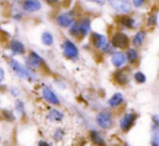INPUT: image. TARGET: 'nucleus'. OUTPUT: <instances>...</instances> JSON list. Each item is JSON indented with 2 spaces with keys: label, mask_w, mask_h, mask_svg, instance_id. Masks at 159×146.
I'll use <instances>...</instances> for the list:
<instances>
[{
  "label": "nucleus",
  "mask_w": 159,
  "mask_h": 146,
  "mask_svg": "<svg viewBox=\"0 0 159 146\" xmlns=\"http://www.w3.org/2000/svg\"><path fill=\"white\" fill-rule=\"evenodd\" d=\"M9 64H10V68L13 70V72L16 73L18 76H20V78H22V79H29V80L32 79V72L26 66H21L18 61H16V60H13V59L10 60Z\"/></svg>",
  "instance_id": "1"
},
{
  "label": "nucleus",
  "mask_w": 159,
  "mask_h": 146,
  "mask_svg": "<svg viewBox=\"0 0 159 146\" xmlns=\"http://www.w3.org/2000/svg\"><path fill=\"white\" fill-rule=\"evenodd\" d=\"M108 2L113 9L122 13H128L132 9V5L129 0H108Z\"/></svg>",
  "instance_id": "2"
},
{
  "label": "nucleus",
  "mask_w": 159,
  "mask_h": 146,
  "mask_svg": "<svg viewBox=\"0 0 159 146\" xmlns=\"http://www.w3.org/2000/svg\"><path fill=\"white\" fill-rule=\"evenodd\" d=\"M63 53L66 58L74 60L79 57V49L71 40H66L63 45Z\"/></svg>",
  "instance_id": "3"
},
{
  "label": "nucleus",
  "mask_w": 159,
  "mask_h": 146,
  "mask_svg": "<svg viewBox=\"0 0 159 146\" xmlns=\"http://www.w3.org/2000/svg\"><path fill=\"white\" fill-rule=\"evenodd\" d=\"M96 120H97V123L99 124V126L102 129H110L112 126V117L110 113L106 112V111L98 113Z\"/></svg>",
  "instance_id": "4"
},
{
  "label": "nucleus",
  "mask_w": 159,
  "mask_h": 146,
  "mask_svg": "<svg viewBox=\"0 0 159 146\" xmlns=\"http://www.w3.org/2000/svg\"><path fill=\"white\" fill-rule=\"evenodd\" d=\"M129 37L124 33H118L113 36L112 38V45L113 47H117V48H126L129 46Z\"/></svg>",
  "instance_id": "5"
},
{
  "label": "nucleus",
  "mask_w": 159,
  "mask_h": 146,
  "mask_svg": "<svg viewBox=\"0 0 159 146\" xmlns=\"http://www.w3.org/2000/svg\"><path fill=\"white\" fill-rule=\"evenodd\" d=\"M136 119V115L135 113H126L122 117V119L120 120V128L122 131H128L130 130V128L133 125V123L135 122Z\"/></svg>",
  "instance_id": "6"
},
{
  "label": "nucleus",
  "mask_w": 159,
  "mask_h": 146,
  "mask_svg": "<svg viewBox=\"0 0 159 146\" xmlns=\"http://www.w3.org/2000/svg\"><path fill=\"white\" fill-rule=\"evenodd\" d=\"M26 63H27V66H31V68L36 69V68H39V66L44 63V60H43L36 52H32L31 55H30V57L26 59Z\"/></svg>",
  "instance_id": "7"
},
{
  "label": "nucleus",
  "mask_w": 159,
  "mask_h": 146,
  "mask_svg": "<svg viewBox=\"0 0 159 146\" xmlns=\"http://www.w3.org/2000/svg\"><path fill=\"white\" fill-rule=\"evenodd\" d=\"M42 8V3L37 0H25L23 2V9L27 12H35Z\"/></svg>",
  "instance_id": "8"
},
{
  "label": "nucleus",
  "mask_w": 159,
  "mask_h": 146,
  "mask_svg": "<svg viewBox=\"0 0 159 146\" xmlns=\"http://www.w3.org/2000/svg\"><path fill=\"white\" fill-rule=\"evenodd\" d=\"M43 97H44L47 102L50 103V104H53V105L60 104V100H59V98L57 97V95H56L50 89H48V87H44V89H43Z\"/></svg>",
  "instance_id": "9"
},
{
  "label": "nucleus",
  "mask_w": 159,
  "mask_h": 146,
  "mask_svg": "<svg viewBox=\"0 0 159 146\" xmlns=\"http://www.w3.org/2000/svg\"><path fill=\"white\" fill-rule=\"evenodd\" d=\"M73 16L72 13H62L57 18V23L61 27H68L72 23Z\"/></svg>",
  "instance_id": "10"
},
{
  "label": "nucleus",
  "mask_w": 159,
  "mask_h": 146,
  "mask_svg": "<svg viewBox=\"0 0 159 146\" xmlns=\"http://www.w3.org/2000/svg\"><path fill=\"white\" fill-rule=\"evenodd\" d=\"M79 32L83 36H86L91 32V20L89 18H84L79 23Z\"/></svg>",
  "instance_id": "11"
},
{
  "label": "nucleus",
  "mask_w": 159,
  "mask_h": 146,
  "mask_svg": "<svg viewBox=\"0 0 159 146\" xmlns=\"http://www.w3.org/2000/svg\"><path fill=\"white\" fill-rule=\"evenodd\" d=\"M111 61H112L113 66H117V68H120L122 66L126 61V57L124 53L122 52H115L111 57Z\"/></svg>",
  "instance_id": "12"
},
{
  "label": "nucleus",
  "mask_w": 159,
  "mask_h": 146,
  "mask_svg": "<svg viewBox=\"0 0 159 146\" xmlns=\"http://www.w3.org/2000/svg\"><path fill=\"white\" fill-rule=\"evenodd\" d=\"M93 44L96 48H102L107 44V37L102 34L94 33L93 34Z\"/></svg>",
  "instance_id": "13"
},
{
  "label": "nucleus",
  "mask_w": 159,
  "mask_h": 146,
  "mask_svg": "<svg viewBox=\"0 0 159 146\" xmlns=\"http://www.w3.org/2000/svg\"><path fill=\"white\" fill-rule=\"evenodd\" d=\"M10 49L14 53H23L25 51L24 45L19 40H12L11 44H10Z\"/></svg>",
  "instance_id": "14"
},
{
  "label": "nucleus",
  "mask_w": 159,
  "mask_h": 146,
  "mask_svg": "<svg viewBox=\"0 0 159 146\" xmlns=\"http://www.w3.org/2000/svg\"><path fill=\"white\" fill-rule=\"evenodd\" d=\"M108 103L111 107H117L123 103V96H122V94H120V93H116L115 95L109 99Z\"/></svg>",
  "instance_id": "15"
},
{
  "label": "nucleus",
  "mask_w": 159,
  "mask_h": 146,
  "mask_svg": "<svg viewBox=\"0 0 159 146\" xmlns=\"http://www.w3.org/2000/svg\"><path fill=\"white\" fill-rule=\"evenodd\" d=\"M116 80H117V82L120 83V84H126V83L129 82L128 72H125V71H119V72L116 74Z\"/></svg>",
  "instance_id": "16"
},
{
  "label": "nucleus",
  "mask_w": 159,
  "mask_h": 146,
  "mask_svg": "<svg viewBox=\"0 0 159 146\" xmlns=\"http://www.w3.org/2000/svg\"><path fill=\"white\" fill-rule=\"evenodd\" d=\"M48 119L50 120V121H61V120L63 119V113L60 112L59 110L53 109V110H51L50 112L48 113Z\"/></svg>",
  "instance_id": "17"
},
{
  "label": "nucleus",
  "mask_w": 159,
  "mask_h": 146,
  "mask_svg": "<svg viewBox=\"0 0 159 146\" xmlns=\"http://www.w3.org/2000/svg\"><path fill=\"white\" fill-rule=\"evenodd\" d=\"M42 42H43V44L46 45V46H51V45L53 44V37H52V35H51L50 33H48V32L44 33L42 35Z\"/></svg>",
  "instance_id": "18"
},
{
  "label": "nucleus",
  "mask_w": 159,
  "mask_h": 146,
  "mask_svg": "<svg viewBox=\"0 0 159 146\" xmlns=\"http://www.w3.org/2000/svg\"><path fill=\"white\" fill-rule=\"evenodd\" d=\"M144 38H145V33L141 31V32H139V33H136V35L134 36L133 43H134L135 46H141L144 42Z\"/></svg>",
  "instance_id": "19"
},
{
  "label": "nucleus",
  "mask_w": 159,
  "mask_h": 146,
  "mask_svg": "<svg viewBox=\"0 0 159 146\" xmlns=\"http://www.w3.org/2000/svg\"><path fill=\"white\" fill-rule=\"evenodd\" d=\"M91 139L95 144H100V145H104L105 144L104 139H102V137L99 135V133L96 132V131H93V132L91 133Z\"/></svg>",
  "instance_id": "20"
},
{
  "label": "nucleus",
  "mask_w": 159,
  "mask_h": 146,
  "mask_svg": "<svg viewBox=\"0 0 159 146\" xmlns=\"http://www.w3.org/2000/svg\"><path fill=\"white\" fill-rule=\"evenodd\" d=\"M137 57H139V55H137V51L135 49H129L126 52V58L131 63H134L137 60Z\"/></svg>",
  "instance_id": "21"
},
{
  "label": "nucleus",
  "mask_w": 159,
  "mask_h": 146,
  "mask_svg": "<svg viewBox=\"0 0 159 146\" xmlns=\"http://www.w3.org/2000/svg\"><path fill=\"white\" fill-rule=\"evenodd\" d=\"M70 30H69V32H70L71 35H77V33H79V24H77L75 21H72V23H71L70 25Z\"/></svg>",
  "instance_id": "22"
},
{
  "label": "nucleus",
  "mask_w": 159,
  "mask_h": 146,
  "mask_svg": "<svg viewBox=\"0 0 159 146\" xmlns=\"http://www.w3.org/2000/svg\"><path fill=\"white\" fill-rule=\"evenodd\" d=\"M122 24H123L124 26L131 29V27L134 26L135 21L133 20V19H130V18H123V19H122Z\"/></svg>",
  "instance_id": "23"
},
{
  "label": "nucleus",
  "mask_w": 159,
  "mask_h": 146,
  "mask_svg": "<svg viewBox=\"0 0 159 146\" xmlns=\"http://www.w3.org/2000/svg\"><path fill=\"white\" fill-rule=\"evenodd\" d=\"M134 78L139 83H145L146 82V76L144 75L142 72H136L134 74Z\"/></svg>",
  "instance_id": "24"
},
{
  "label": "nucleus",
  "mask_w": 159,
  "mask_h": 146,
  "mask_svg": "<svg viewBox=\"0 0 159 146\" xmlns=\"http://www.w3.org/2000/svg\"><path fill=\"white\" fill-rule=\"evenodd\" d=\"M62 136H63V131H62L61 129H57L56 133L53 134V139H55L56 141H60V139H62Z\"/></svg>",
  "instance_id": "25"
},
{
  "label": "nucleus",
  "mask_w": 159,
  "mask_h": 146,
  "mask_svg": "<svg viewBox=\"0 0 159 146\" xmlns=\"http://www.w3.org/2000/svg\"><path fill=\"white\" fill-rule=\"evenodd\" d=\"M16 109H18V111L22 113L23 110H24V105H23V103L20 102V100H16Z\"/></svg>",
  "instance_id": "26"
},
{
  "label": "nucleus",
  "mask_w": 159,
  "mask_h": 146,
  "mask_svg": "<svg viewBox=\"0 0 159 146\" xmlns=\"http://www.w3.org/2000/svg\"><path fill=\"white\" fill-rule=\"evenodd\" d=\"M144 1H145V0H132L133 6H134V7H136V8L142 7V6H143V3H144Z\"/></svg>",
  "instance_id": "27"
},
{
  "label": "nucleus",
  "mask_w": 159,
  "mask_h": 146,
  "mask_svg": "<svg viewBox=\"0 0 159 146\" xmlns=\"http://www.w3.org/2000/svg\"><path fill=\"white\" fill-rule=\"evenodd\" d=\"M156 23H157V16L156 14L152 16H150V18L148 19V24L154 25V24H156Z\"/></svg>",
  "instance_id": "28"
},
{
  "label": "nucleus",
  "mask_w": 159,
  "mask_h": 146,
  "mask_svg": "<svg viewBox=\"0 0 159 146\" xmlns=\"http://www.w3.org/2000/svg\"><path fill=\"white\" fill-rule=\"evenodd\" d=\"M87 1H91V2L97 3L99 6H104L106 3V0H87Z\"/></svg>",
  "instance_id": "29"
},
{
  "label": "nucleus",
  "mask_w": 159,
  "mask_h": 146,
  "mask_svg": "<svg viewBox=\"0 0 159 146\" xmlns=\"http://www.w3.org/2000/svg\"><path fill=\"white\" fill-rule=\"evenodd\" d=\"M3 79H5V70L2 68H0V83L2 82Z\"/></svg>",
  "instance_id": "30"
},
{
  "label": "nucleus",
  "mask_w": 159,
  "mask_h": 146,
  "mask_svg": "<svg viewBox=\"0 0 159 146\" xmlns=\"http://www.w3.org/2000/svg\"><path fill=\"white\" fill-rule=\"evenodd\" d=\"M47 2L48 3H50V5H53V3H56L58 1V0H46Z\"/></svg>",
  "instance_id": "31"
},
{
  "label": "nucleus",
  "mask_w": 159,
  "mask_h": 146,
  "mask_svg": "<svg viewBox=\"0 0 159 146\" xmlns=\"http://www.w3.org/2000/svg\"><path fill=\"white\" fill-rule=\"evenodd\" d=\"M39 145L40 146H47V145H48V143H45L44 141H40L39 142Z\"/></svg>",
  "instance_id": "32"
}]
</instances>
